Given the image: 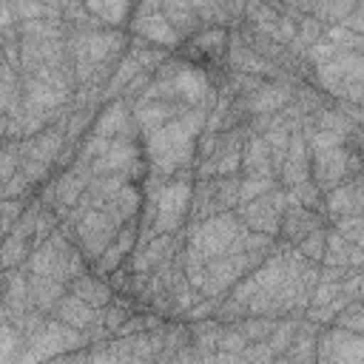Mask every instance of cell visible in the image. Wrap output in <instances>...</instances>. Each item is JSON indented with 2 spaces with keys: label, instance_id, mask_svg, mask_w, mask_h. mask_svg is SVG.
<instances>
[{
  "label": "cell",
  "instance_id": "obj_1",
  "mask_svg": "<svg viewBox=\"0 0 364 364\" xmlns=\"http://www.w3.org/2000/svg\"><path fill=\"white\" fill-rule=\"evenodd\" d=\"M205 122H208L205 111H188V114L171 119L168 125H162L148 139H142L145 159L151 168L148 173L168 182L176 173H182L185 168H193L196 145H199V136L205 131Z\"/></svg>",
  "mask_w": 364,
  "mask_h": 364
},
{
  "label": "cell",
  "instance_id": "obj_2",
  "mask_svg": "<svg viewBox=\"0 0 364 364\" xmlns=\"http://www.w3.org/2000/svg\"><path fill=\"white\" fill-rule=\"evenodd\" d=\"M131 43V34L125 28H85V31H68V48L74 60L77 88L94 85L102 88L111 82L119 60L125 57Z\"/></svg>",
  "mask_w": 364,
  "mask_h": 364
},
{
  "label": "cell",
  "instance_id": "obj_3",
  "mask_svg": "<svg viewBox=\"0 0 364 364\" xmlns=\"http://www.w3.org/2000/svg\"><path fill=\"white\" fill-rule=\"evenodd\" d=\"M193 182H196L193 168H185L165 185L145 191V202L154 205V233L156 236H173L188 228Z\"/></svg>",
  "mask_w": 364,
  "mask_h": 364
},
{
  "label": "cell",
  "instance_id": "obj_4",
  "mask_svg": "<svg viewBox=\"0 0 364 364\" xmlns=\"http://www.w3.org/2000/svg\"><path fill=\"white\" fill-rule=\"evenodd\" d=\"M313 85L333 102L364 105V54L355 48H338V54L313 68Z\"/></svg>",
  "mask_w": 364,
  "mask_h": 364
},
{
  "label": "cell",
  "instance_id": "obj_5",
  "mask_svg": "<svg viewBox=\"0 0 364 364\" xmlns=\"http://www.w3.org/2000/svg\"><path fill=\"white\" fill-rule=\"evenodd\" d=\"M91 344H94V336L80 333V330L57 321L54 316H48L31 336H26V347L14 364H46V361L63 358L68 353L88 350Z\"/></svg>",
  "mask_w": 364,
  "mask_h": 364
},
{
  "label": "cell",
  "instance_id": "obj_6",
  "mask_svg": "<svg viewBox=\"0 0 364 364\" xmlns=\"http://www.w3.org/2000/svg\"><path fill=\"white\" fill-rule=\"evenodd\" d=\"M245 225L236 213H216L205 222H193L185 228V247L196 250L205 262L228 256V253H245L242 242Z\"/></svg>",
  "mask_w": 364,
  "mask_h": 364
},
{
  "label": "cell",
  "instance_id": "obj_7",
  "mask_svg": "<svg viewBox=\"0 0 364 364\" xmlns=\"http://www.w3.org/2000/svg\"><path fill=\"white\" fill-rule=\"evenodd\" d=\"M310 159H313V182H316L324 193H330V191H336L341 182H347V179L364 173L358 148H350L347 142L310 151Z\"/></svg>",
  "mask_w": 364,
  "mask_h": 364
},
{
  "label": "cell",
  "instance_id": "obj_8",
  "mask_svg": "<svg viewBox=\"0 0 364 364\" xmlns=\"http://www.w3.org/2000/svg\"><path fill=\"white\" fill-rule=\"evenodd\" d=\"M262 262L264 259H256L250 253H228V256L210 259L205 264V282L199 287V296L202 299H222V296H228Z\"/></svg>",
  "mask_w": 364,
  "mask_h": 364
},
{
  "label": "cell",
  "instance_id": "obj_9",
  "mask_svg": "<svg viewBox=\"0 0 364 364\" xmlns=\"http://www.w3.org/2000/svg\"><path fill=\"white\" fill-rule=\"evenodd\" d=\"M131 37H139L156 48H165L171 54L179 51V46L185 43L176 28L168 23L165 11H162V3H136L131 20H128V28H125Z\"/></svg>",
  "mask_w": 364,
  "mask_h": 364
},
{
  "label": "cell",
  "instance_id": "obj_10",
  "mask_svg": "<svg viewBox=\"0 0 364 364\" xmlns=\"http://www.w3.org/2000/svg\"><path fill=\"white\" fill-rule=\"evenodd\" d=\"M119 228H122V225H119L114 216H108L105 210H100V208H91V210L74 225V245L80 247V253L85 256V262L91 264V270H94V264L102 259V253L111 247V242L117 239Z\"/></svg>",
  "mask_w": 364,
  "mask_h": 364
},
{
  "label": "cell",
  "instance_id": "obj_11",
  "mask_svg": "<svg viewBox=\"0 0 364 364\" xmlns=\"http://www.w3.org/2000/svg\"><path fill=\"white\" fill-rule=\"evenodd\" d=\"M284 208H287V191L279 188V191L264 193V196H259V199H253L247 205H239L233 213L239 216V222L247 230H256V233H264V236L279 239Z\"/></svg>",
  "mask_w": 364,
  "mask_h": 364
},
{
  "label": "cell",
  "instance_id": "obj_12",
  "mask_svg": "<svg viewBox=\"0 0 364 364\" xmlns=\"http://www.w3.org/2000/svg\"><path fill=\"white\" fill-rule=\"evenodd\" d=\"M242 26H247V28H253V31H259V34H264V37L287 46V48H290V43L299 34L296 20L287 17V14H282L273 3H247L245 6V23Z\"/></svg>",
  "mask_w": 364,
  "mask_h": 364
},
{
  "label": "cell",
  "instance_id": "obj_13",
  "mask_svg": "<svg viewBox=\"0 0 364 364\" xmlns=\"http://www.w3.org/2000/svg\"><path fill=\"white\" fill-rule=\"evenodd\" d=\"M316 364H364V336L341 327H321Z\"/></svg>",
  "mask_w": 364,
  "mask_h": 364
},
{
  "label": "cell",
  "instance_id": "obj_14",
  "mask_svg": "<svg viewBox=\"0 0 364 364\" xmlns=\"http://www.w3.org/2000/svg\"><path fill=\"white\" fill-rule=\"evenodd\" d=\"M91 179H94V171L88 165H82V162H74L68 171L54 173V188L57 191H54V208L51 210L60 216V222L68 219V213L74 210V205L88 191Z\"/></svg>",
  "mask_w": 364,
  "mask_h": 364
},
{
  "label": "cell",
  "instance_id": "obj_15",
  "mask_svg": "<svg viewBox=\"0 0 364 364\" xmlns=\"http://www.w3.org/2000/svg\"><path fill=\"white\" fill-rule=\"evenodd\" d=\"M91 134L105 136L111 142L114 139H142V134L136 128V119H134V108L125 100L105 102L97 114V122H94Z\"/></svg>",
  "mask_w": 364,
  "mask_h": 364
},
{
  "label": "cell",
  "instance_id": "obj_16",
  "mask_svg": "<svg viewBox=\"0 0 364 364\" xmlns=\"http://www.w3.org/2000/svg\"><path fill=\"white\" fill-rule=\"evenodd\" d=\"M327 202V225H336L341 219L364 216V173L341 182L336 191L324 193Z\"/></svg>",
  "mask_w": 364,
  "mask_h": 364
},
{
  "label": "cell",
  "instance_id": "obj_17",
  "mask_svg": "<svg viewBox=\"0 0 364 364\" xmlns=\"http://www.w3.org/2000/svg\"><path fill=\"white\" fill-rule=\"evenodd\" d=\"M318 228H327V219L307 210L304 205H296V202H287L284 208V216H282V228H279V242L287 245V247H299L313 230Z\"/></svg>",
  "mask_w": 364,
  "mask_h": 364
},
{
  "label": "cell",
  "instance_id": "obj_18",
  "mask_svg": "<svg viewBox=\"0 0 364 364\" xmlns=\"http://www.w3.org/2000/svg\"><path fill=\"white\" fill-rule=\"evenodd\" d=\"M313 179V159H310V145H307V136L304 131H293L290 136V148H287V159L282 165V173H279V185L284 191L301 185Z\"/></svg>",
  "mask_w": 364,
  "mask_h": 364
},
{
  "label": "cell",
  "instance_id": "obj_19",
  "mask_svg": "<svg viewBox=\"0 0 364 364\" xmlns=\"http://www.w3.org/2000/svg\"><path fill=\"white\" fill-rule=\"evenodd\" d=\"M191 108L182 105V102H159V100H139L134 105V119H136V128L142 134V139H148L151 134H156L162 125H168L171 119L188 114Z\"/></svg>",
  "mask_w": 364,
  "mask_h": 364
},
{
  "label": "cell",
  "instance_id": "obj_20",
  "mask_svg": "<svg viewBox=\"0 0 364 364\" xmlns=\"http://www.w3.org/2000/svg\"><path fill=\"white\" fill-rule=\"evenodd\" d=\"M31 307V290H28V270H6V290H3V321H17Z\"/></svg>",
  "mask_w": 364,
  "mask_h": 364
},
{
  "label": "cell",
  "instance_id": "obj_21",
  "mask_svg": "<svg viewBox=\"0 0 364 364\" xmlns=\"http://www.w3.org/2000/svg\"><path fill=\"white\" fill-rule=\"evenodd\" d=\"M327 267H344V270H364V250L358 245H353L350 239H344L333 225L327 228V250H324V262Z\"/></svg>",
  "mask_w": 364,
  "mask_h": 364
},
{
  "label": "cell",
  "instance_id": "obj_22",
  "mask_svg": "<svg viewBox=\"0 0 364 364\" xmlns=\"http://www.w3.org/2000/svg\"><path fill=\"white\" fill-rule=\"evenodd\" d=\"M293 6L301 14L316 17L321 26L333 28V26H344L358 3H353V0H333V3H327V0H293Z\"/></svg>",
  "mask_w": 364,
  "mask_h": 364
},
{
  "label": "cell",
  "instance_id": "obj_23",
  "mask_svg": "<svg viewBox=\"0 0 364 364\" xmlns=\"http://www.w3.org/2000/svg\"><path fill=\"white\" fill-rule=\"evenodd\" d=\"M242 176L276 179V173H273V162H270V148H267L264 136L250 134V131H247L245 151H242Z\"/></svg>",
  "mask_w": 364,
  "mask_h": 364
},
{
  "label": "cell",
  "instance_id": "obj_24",
  "mask_svg": "<svg viewBox=\"0 0 364 364\" xmlns=\"http://www.w3.org/2000/svg\"><path fill=\"white\" fill-rule=\"evenodd\" d=\"M318 333H321V324H316L310 318H301L299 330H296V338H293L290 350L284 353V358L290 364H316L318 361Z\"/></svg>",
  "mask_w": 364,
  "mask_h": 364
},
{
  "label": "cell",
  "instance_id": "obj_25",
  "mask_svg": "<svg viewBox=\"0 0 364 364\" xmlns=\"http://www.w3.org/2000/svg\"><path fill=\"white\" fill-rule=\"evenodd\" d=\"M74 296H80L85 304H91L94 310H105V307H111V301H114V287L102 279V276H97L94 270H88V273H82L80 279H74L71 282V287H68Z\"/></svg>",
  "mask_w": 364,
  "mask_h": 364
},
{
  "label": "cell",
  "instance_id": "obj_26",
  "mask_svg": "<svg viewBox=\"0 0 364 364\" xmlns=\"http://www.w3.org/2000/svg\"><path fill=\"white\" fill-rule=\"evenodd\" d=\"M162 11H165L168 23L176 28V34L182 40H191L205 28L191 0H168V3H162Z\"/></svg>",
  "mask_w": 364,
  "mask_h": 364
},
{
  "label": "cell",
  "instance_id": "obj_27",
  "mask_svg": "<svg viewBox=\"0 0 364 364\" xmlns=\"http://www.w3.org/2000/svg\"><path fill=\"white\" fill-rule=\"evenodd\" d=\"M85 9L105 26V28H128V20L134 14V3L125 0H88Z\"/></svg>",
  "mask_w": 364,
  "mask_h": 364
},
{
  "label": "cell",
  "instance_id": "obj_28",
  "mask_svg": "<svg viewBox=\"0 0 364 364\" xmlns=\"http://www.w3.org/2000/svg\"><path fill=\"white\" fill-rule=\"evenodd\" d=\"M216 202H213V179H196L193 182V199H191V219L188 225L193 222H205L210 216H216Z\"/></svg>",
  "mask_w": 364,
  "mask_h": 364
},
{
  "label": "cell",
  "instance_id": "obj_29",
  "mask_svg": "<svg viewBox=\"0 0 364 364\" xmlns=\"http://www.w3.org/2000/svg\"><path fill=\"white\" fill-rule=\"evenodd\" d=\"M31 250H34V239H26L20 233H6V239H3V270L26 267Z\"/></svg>",
  "mask_w": 364,
  "mask_h": 364
},
{
  "label": "cell",
  "instance_id": "obj_30",
  "mask_svg": "<svg viewBox=\"0 0 364 364\" xmlns=\"http://www.w3.org/2000/svg\"><path fill=\"white\" fill-rule=\"evenodd\" d=\"M287 202L304 205L307 210H313V213H318V216H324V219H327V202H324V191H321V188H318L313 179H307V182H301V185L290 188V191H287Z\"/></svg>",
  "mask_w": 364,
  "mask_h": 364
},
{
  "label": "cell",
  "instance_id": "obj_31",
  "mask_svg": "<svg viewBox=\"0 0 364 364\" xmlns=\"http://www.w3.org/2000/svg\"><path fill=\"white\" fill-rule=\"evenodd\" d=\"M239 182L242 176H213V202L219 213H233L239 208Z\"/></svg>",
  "mask_w": 364,
  "mask_h": 364
},
{
  "label": "cell",
  "instance_id": "obj_32",
  "mask_svg": "<svg viewBox=\"0 0 364 364\" xmlns=\"http://www.w3.org/2000/svg\"><path fill=\"white\" fill-rule=\"evenodd\" d=\"M230 324H233L250 344H256V341H267V338L273 336L279 318H270V316H245V318L230 321Z\"/></svg>",
  "mask_w": 364,
  "mask_h": 364
},
{
  "label": "cell",
  "instance_id": "obj_33",
  "mask_svg": "<svg viewBox=\"0 0 364 364\" xmlns=\"http://www.w3.org/2000/svg\"><path fill=\"white\" fill-rule=\"evenodd\" d=\"M128 51L136 57V63L142 65V71H151V74H156V68L171 57V51L156 48V46H151V43H145V40H139V37H131Z\"/></svg>",
  "mask_w": 364,
  "mask_h": 364
},
{
  "label": "cell",
  "instance_id": "obj_34",
  "mask_svg": "<svg viewBox=\"0 0 364 364\" xmlns=\"http://www.w3.org/2000/svg\"><path fill=\"white\" fill-rule=\"evenodd\" d=\"M301 318H304V316H287V318H279L273 336L267 338L270 350H273L279 358L290 350V344H293V338H296V330H299V321H301Z\"/></svg>",
  "mask_w": 364,
  "mask_h": 364
},
{
  "label": "cell",
  "instance_id": "obj_35",
  "mask_svg": "<svg viewBox=\"0 0 364 364\" xmlns=\"http://www.w3.org/2000/svg\"><path fill=\"white\" fill-rule=\"evenodd\" d=\"M0 347H3V353H0V364H14V361L20 358V353H23V347H26V333H20L14 324L3 321Z\"/></svg>",
  "mask_w": 364,
  "mask_h": 364
},
{
  "label": "cell",
  "instance_id": "obj_36",
  "mask_svg": "<svg viewBox=\"0 0 364 364\" xmlns=\"http://www.w3.org/2000/svg\"><path fill=\"white\" fill-rule=\"evenodd\" d=\"M279 188H282L279 179L242 176V182H239V205H247V202H253V199H259V196H264V193H273V191H279Z\"/></svg>",
  "mask_w": 364,
  "mask_h": 364
},
{
  "label": "cell",
  "instance_id": "obj_37",
  "mask_svg": "<svg viewBox=\"0 0 364 364\" xmlns=\"http://www.w3.org/2000/svg\"><path fill=\"white\" fill-rule=\"evenodd\" d=\"M330 228V225H327ZM327 228H318V230H313L296 250L307 259V262H316V264H321L324 262V250H327Z\"/></svg>",
  "mask_w": 364,
  "mask_h": 364
},
{
  "label": "cell",
  "instance_id": "obj_38",
  "mask_svg": "<svg viewBox=\"0 0 364 364\" xmlns=\"http://www.w3.org/2000/svg\"><path fill=\"white\" fill-rule=\"evenodd\" d=\"M333 327H341V330H350L355 336H364V301H353L347 304L338 318L333 321Z\"/></svg>",
  "mask_w": 364,
  "mask_h": 364
},
{
  "label": "cell",
  "instance_id": "obj_39",
  "mask_svg": "<svg viewBox=\"0 0 364 364\" xmlns=\"http://www.w3.org/2000/svg\"><path fill=\"white\" fill-rule=\"evenodd\" d=\"M20 171V139H3V159H0V185L9 182Z\"/></svg>",
  "mask_w": 364,
  "mask_h": 364
},
{
  "label": "cell",
  "instance_id": "obj_40",
  "mask_svg": "<svg viewBox=\"0 0 364 364\" xmlns=\"http://www.w3.org/2000/svg\"><path fill=\"white\" fill-rule=\"evenodd\" d=\"M247 347H250V341L233 324H222V333H219V341H216V353H236V355H242Z\"/></svg>",
  "mask_w": 364,
  "mask_h": 364
},
{
  "label": "cell",
  "instance_id": "obj_41",
  "mask_svg": "<svg viewBox=\"0 0 364 364\" xmlns=\"http://www.w3.org/2000/svg\"><path fill=\"white\" fill-rule=\"evenodd\" d=\"M28 202H31V199H3V202H0V213H3V236L20 222V216H23L26 208H28Z\"/></svg>",
  "mask_w": 364,
  "mask_h": 364
},
{
  "label": "cell",
  "instance_id": "obj_42",
  "mask_svg": "<svg viewBox=\"0 0 364 364\" xmlns=\"http://www.w3.org/2000/svg\"><path fill=\"white\" fill-rule=\"evenodd\" d=\"M344 239H350L353 245H358L364 250V216H353V219H341L333 225Z\"/></svg>",
  "mask_w": 364,
  "mask_h": 364
},
{
  "label": "cell",
  "instance_id": "obj_43",
  "mask_svg": "<svg viewBox=\"0 0 364 364\" xmlns=\"http://www.w3.org/2000/svg\"><path fill=\"white\" fill-rule=\"evenodd\" d=\"M242 355H245L247 364H276V358H279V355L270 350L267 341H256V344H250Z\"/></svg>",
  "mask_w": 364,
  "mask_h": 364
},
{
  "label": "cell",
  "instance_id": "obj_44",
  "mask_svg": "<svg viewBox=\"0 0 364 364\" xmlns=\"http://www.w3.org/2000/svg\"><path fill=\"white\" fill-rule=\"evenodd\" d=\"M341 293H344L341 284H324V282H318V287H316L313 296H310V310H318V307L330 304V301L338 299Z\"/></svg>",
  "mask_w": 364,
  "mask_h": 364
},
{
  "label": "cell",
  "instance_id": "obj_45",
  "mask_svg": "<svg viewBox=\"0 0 364 364\" xmlns=\"http://www.w3.org/2000/svg\"><path fill=\"white\" fill-rule=\"evenodd\" d=\"M139 333H148V324H145V313H134L114 336L117 338H128V336H139Z\"/></svg>",
  "mask_w": 364,
  "mask_h": 364
},
{
  "label": "cell",
  "instance_id": "obj_46",
  "mask_svg": "<svg viewBox=\"0 0 364 364\" xmlns=\"http://www.w3.org/2000/svg\"><path fill=\"white\" fill-rule=\"evenodd\" d=\"M344 28H350V31L358 34V37H364V3L355 6V11L350 14V20L344 23Z\"/></svg>",
  "mask_w": 364,
  "mask_h": 364
},
{
  "label": "cell",
  "instance_id": "obj_47",
  "mask_svg": "<svg viewBox=\"0 0 364 364\" xmlns=\"http://www.w3.org/2000/svg\"><path fill=\"white\" fill-rule=\"evenodd\" d=\"M216 364H247L245 355H236V353H216Z\"/></svg>",
  "mask_w": 364,
  "mask_h": 364
},
{
  "label": "cell",
  "instance_id": "obj_48",
  "mask_svg": "<svg viewBox=\"0 0 364 364\" xmlns=\"http://www.w3.org/2000/svg\"><path fill=\"white\" fill-rule=\"evenodd\" d=\"M46 364H60V358H54V361H46Z\"/></svg>",
  "mask_w": 364,
  "mask_h": 364
}]
</instances>
